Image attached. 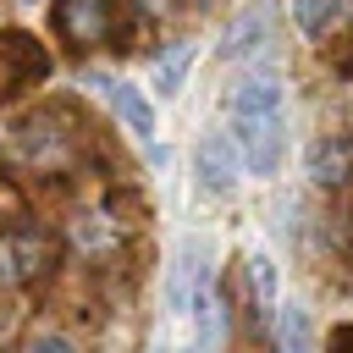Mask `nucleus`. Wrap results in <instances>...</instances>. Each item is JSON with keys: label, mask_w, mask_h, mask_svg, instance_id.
I'll use <instances>...</instances> for the list:
<instances>
[{"label": "nucleus", "mask_w": 353, "mask_h": 353, "mask_svg": "<svg viewBox=\"0 0 353 353\" xmlns=\"http://www.w3.org/2000/svg\"><path fill=\"white\" fill-rule=\"evenodd\" d=\"M226 110H232V143L243 165L254 176H270L287 149V83L276 72H248L237 77Z\"/></svg>", "instance_id": "obj_1"}, {"label": "nucleus", "mask_w": 353, "mask_h": 353, "mask_svg": "<svg viewBox=\"0 0 353 353\" xmlns=\"http://www.w3.org/2000/svg\"><path fill=\"white\" fill-rule=\"evenodd\" d=\"M55 265V237L44 226H11L0 232V287H28L50 276Z\"/></svg>", "instance_id": "obj_2"}, {"label": "nucleus", "mask_w": 353, "mask_h": 353, "mask_svg": "<svg viewBox=\"0 0 353 353\" xmlns=\"http://www.w3.org/2000/svg\"><path fill=\"white\" fill-rule=\"evenodd\" d=\"M210 287V243L204 237H182L171 254V276H165V303L171 314H193V298Z\"/></svg>", "instance_id": "obj_3"}, {"label": "nucleus", "mask_w": 353, "mask_h": 353, "mask_svg": "<svg viewBox=\"0 0 353 353\" xmlns=\"http://www.w3.org/2000/svg\"><path fill=\"white\" fill-rule=\"evenodd\" d=\"M193 176H199V193L210 199H226L243 176V154L232 143V132H204L199 149H193Z\"/></svg>", "instance_id": "obj_4"}, {"label": "nucleus", "mask_w": 353, "mask_h": 353, "mask_svg": "<svg viewBox=\"0 0 353 353\" xmlns=\"http://www.w3.org/2000/svg\"><path fill=\"white\" fill-rule=\"evenodd\" d=\"M50 22L55 33L72 44V50H88V44H105L116 17H110V0H55L50 6Z\"/></svg>", "instance_id": "obj_5"}, {"label": "nucleus", "mask_w": 353, "mask_h": 353, "mask_svg": "<svg viewBox=\"0 0 353 353\" xmlns=\"http://www.w3.org/2000/svg\"><path fill=\"white\" fill-rule=\"evenodd\" d=\"M39 77H50V55H44V44L28 39V33H17V28L0 33V99L33 88Z\"/></svg>", "instance_id": "obj_6"}, {"label": "nucleus", "mask_w": 353, "mask_h": 353, "mask_svg": "<svg viewBox=\"0 0 353 353\" xmlns=\"http://www.w3.org/2000/svg\"><path fill=\"white\" fill-rule=\"evenodd\" d=\"M99 94H105V105L116 110V121L138 138V143H154V105H149V94L143 88H132V83H121V77H88Z\"/></svg>", "instance_id": "obj_7"}, {"label": "nucleus", "mask_w": 353, "mask_h": 353, "mask_svg": "<svg viewBox=\"0 0 353 353\" xmlns=\"http://www.w3.org/2000/svg\"><path fill=\"white\" fill-rule=\"evenodd\" d=\"M303 171H309V182L325 188V193L342 188V182H353V138H342V132L314 138L309 154H303Z\"/></svg>", "instance_id": "obj_8"}, {"label": "nucleus", "mask_w": 353, "mask_h": 353, "mask_svg": "<svg viewBox=\"0 0 353 353\" xmlns=\"http://www.w3.org/2000/svg\"><path fill=\"white\" fill-rule=\"evenodd\" d=\"M265 39H270V6H248V11L232 17V28L221 33V61H248Z\"/></svg>", "instance_id": "obj_9"}, {"label": "nucleus", "mask_w": 353, "mask_h": 353, "mask_svg": "<svg viewBox=\"0 0 353 353\" xmlns=\"http://www.w3.org/2000/svg\"><path fill=\"white\" fill-rule=\"evenodd\" d=\"M292 22L309 39H331L347 22V0H292Z\"/></svg>", "instance_id": "obj_10"}, {"label": "nucleus", "mask_w": 353, "mask_h": 353, "mask_svg": "<svg viewBox=\"0 0 353 353\" xmlns=\"http://www.w3.org/2000/svg\"><path fill=\"white\" fill-rule=\"evenodd\" d=\"M193 320H199V353H210V347L226 336V292L204 287V292L193 298Z\"/></svg>", "instance_id": "obj_11"}, {"label": "nucleus", "mask_w": 353, "mask_h": 353, "mask_svg": "<svg viewBox=\"0 0 353 353\" xmlns=\"http://www.w3.org/2000/svg\"><path fill=\"white\" fill-rule=\"evenodd\" d=\"M276 342H281V353H314L309 309H276Z\"/></svg>", "instance_id": "obj_12"}, {"label": "nucleus", "mask_w": 353, "mask_h": 353, "mask_svg": "<svg viewBox=\"0 0 353 353\" xmlns=\"http://www.w3.org/2000/svg\"><path fill=\"white\" fill-rule=\"evenodd\" d=\"M188 66H193V44H176V50H165V55L154 61L149 83H154L160 94H182V83H188Z\"/></svg>", "instance_id": "obj_13"}, {"label": "nucleus", "mask_w": 353, "mask_h": 353, "mask_svg": "<svg viewBox=\"0 0 353 353\" xmlns=\"http://www.w3.org/2000/svg\"><path fill=\"white\" fill-rule=\"evenodd\" d=\"M248 292H254V309L265 320L276 309V259L270 254H248Z\"/></svg>", "instance_id": "obj_14"}, {"label": "nucleus", "mask_w": 353, "mask_h": 353, "mask_svg": "<svg viewBox=\"0 0 353 353\" xmlns=\"http://www.w3.org/2000/svg\"><path fill=\"white\" fill-rule=\"evenodd\" d=\"M116 237H121V232H116V221H105V215H77V221H72V243H77L83 254H105Z\"/></svg>", "instance_id": "obj_15"}, {"label": "nucleus", "mask_w": 353, "mask_h": 353, "mask_svg": "<svg viewBox=\"0 0 353 353\" xmlns=\"http://www.w3.org/2000/svg\"><path fill=\"white\" fill-rule=\"evenodd\" d=\"M28 353H77V342H72V336H61V331H44V336H33V342H28Z\"/></svg>", "instance_id": "obj_16"}, {"label": "nucleus", "mask_w": 353, "mask_h": 353, "mask_svg": "<svg viewBox=\"0 0 353 353\" xmlns=\"http://www.w3.org/2000/svg\"><path fill=\"white\" fill-rule=\"evenodd\" d=\"M331 353H353V325H336L331 331Z\"/></svg>", "instance_id": "obj_17"}, {"label": "nucleus", "mask_w": 353, "mask_h": 353, "mask_svg": "<svg viewBox=\"0 0 353 353\" xmlns=\"http://www.w3.org/2000/svg\"><path fill=\"white\" fill-rule=\"evenodd\" d=\"M182 353H199V347H182Z\"/></svg>", "instance_id": "obj_18"}]
</instances>
